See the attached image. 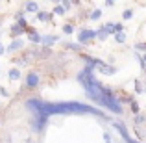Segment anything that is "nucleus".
Listing matches in <instances>:
<instances>
[{
	"mask_svg": "<svg viewBox=\"0 0 146 143\" xmlns=\"http://www.w3.org/2000/svg\"><path fill=\"white\" fill-rule=\"evenodd\" d=\"M93 73H94V65L89 63L78 75V80L82 82V86H83V89H85L87 97H89L91 100H94L96 104H100V106L115 111V113H122V106L118 104V99L113 95V91H111L109 87H104L102 84L94 78Z\"/></svg>",
	"mask_w": 146,
	"mask_h": 143,
	"instance_id": "f257e3e1",
	"label": "nucleus"
},
{
	"mask_svg": "<svg viewBox=\"0 0 146 143\" xmlns=\"http://www.w3.org/2000/svg\"><path fill=\"white\" fill-rule=\"evenodd\" d=\"M41 111L44 117H50V115H98V117H106L102 110L82 102H44L43 100Z\"/></svg>",
	"mask_w": 146,
	"mask_h": 143,
	"instance_id": "f03ea898",
	"label": "nucleus"
},
{
	"mask_svg": "<svg viewBox=\"0 0 146 143\" xmlns=\"http://www.w3.org/2000/svg\"><path fill=\"white\" fill-rule=\"evenodd\" d=\"M94 37H96V32H94V30H82V32L78 34V41L82 45H87V43H91V41L94 39Z\"/></svg>",
	"mask_w": 146,
	"mask_h": 143,
	"instance_id": "7ed1b4c3",
	"label": "nucleus"
},
{
	"mask_svg": "<svg viewBox=\"0 0 146 143\" xmlns=\"http://www.w3.org/2000/svg\"><path fill=\"white\" fill-rule=\"evenodd\" d=\"M113 126L118 130V134H120V136L124 138V141H126V143H139V141H135V140H133V138L128 134V130H126V126L122 125V123H118V121H113Z\"/></svg>",
	"mask_w": 146,
	"mask_h": 143,
	"instance_id": "20e7f679",
	"label": "nucleus"
},
{
	"mask_svg": "<svg viewBox=\"0 0 146 143\" xmlns=\"http://www.w3.org/2000/svg\"><path fill=\"white\" fill-rule=\"evenodd\" d=\"M26 86H28L30 89L39 86V75H37L35 71H30L28 75H26Z\"/></svg>",
	"mask_w": 146,
	"mask_h": 143,
	"instance_id": "39448f33",
	"label": "nucleus"
},
{
	"mask_svg": "<svg viewBox=\"0 0 146 143\" xmlns=\"http://www.w3.org/2000/svg\"><path fill=\"white\" fill-rule=\"evenodd\" d=\"M98 67H100L98 71L102 73V75H107V76H111V75H115V73H117V69H115V67H111V65H106L104 61L98 65Z\"/></svg>",
	"mask_w": 146,
	"mask_h": 143,
	"instance_id": "423d86ee",
	"label": "nucleus"
},
{
	"mask_svg": "<svg viewBox=\"0 0 146 143\" xmlns=\"http://www.w3.org/2000/svg\"><path fill=\"white\" fill-rule=\"evenodd\" d=\"M24 11H28V13H37V11H39V6H37L35 0H28L26 6H24Z\"/></svg>",
	"mask_w": 146,
	"mask_h": 143,
	"instance_id": "0eeeda50",
	"label": "nucleus"
},
{
	"mask_svg": "<svg viewBox=\"0 0 146 143\" xmlns=\"http://www.w3.org/2000/svg\"><path fill=\"white\" fill-rule=\"evenodd\" d=\"M41 41H43L46 47H50V45L57 43V41H59V37H57V36H44V37H41Z\"/></svg>",
	"mask_w": 146,
	"mask_h": 143,
	"instance_id": "6e6552de",
	"label": "nucleus"
},
{
	"mask_svg": "<svg viewBox=\"0 0 146 143\" xmlns=\"http://www.w3.org/2000/svg\"><path fill=\"white\" fill-rule=\"evenodd\" d=\"M19 48H22V41L13 39V41H11V45L7 47V52H15V50H19Z\"/></svg>",
	"mask_w": 146,
	"mask_h": 143,
	"instance_id": "1a4fd4ad",
	"label": "nucleus"
},
{
	"mask_svg": "<svg viewBox=\"0 0 146 143\" xmlns=\"http://www.w3.org/2000/svg\"><path fill=\"white\" fill-rule=\"evenodd\" d=\"M7 76H9L11 82H15V80L21 78V71H19V69H9V75H7Z\"/></svg>",
	"mask_w": 146,
	"mask_h": 143,
	"instance_id": "9d476101",
	"label": "nucleus"
},
{
	"mask_svg": "<svg viewBox=\"0 0 146 143\" xmlns=\"http://www.w3.org/2000/svg\"><path fill=\"white\" fill-rule=\"evenodd\" d=\"M22 32H24V28H22V26L19 24V22H17V24L13 26V28H11V36H21Z\"/></svg>",
	"mask_w": 146,
	"mask_h": 143,
	"instance_id": "9b49d317",
	"label": "nucleus"
},
{
	"mask_svg": "<svg viewBox=\"0 0 146 143\" xmlns=\"http://www.w3.org/2000/svg\"><path fill=\"white\" fill-rule=\"evenodd\" d=\"M37 19H39V21H50L52 15L46 13V11H37Z\"/></svg>",
	"mask_w": 146,
	"mask_h": 143,
	"instance_id": "f8f14e48",
	"label": "nucleus"
},
{
	"mask_svg": "<svg viewBox=\"0 0 146 143\" xmlns=\"http://www.w3.org/2000/svg\"><path fill=\"white\" fill-rule=\"evenodd\" d=\"M107 36H109V34H107V30H106V28H104V26H102V28H100V30H98V32H96V37H98V39H100V41H104V39H106V37H107Z\"/></svg>",
	"mask_w": 146,
	"mask_h": 143,
	"instance_id": "ddd939ff",
	"label": "nucleus"
},
{
	"mask_svg": "<svg viewBox=\"0 0 146 143\" xmlns=\"http://www.w3.org/2000/svg\"><path fill=\"white\" fill-rule=\"evenodd\" d=\"M54 13H56V15H65V13H67V9L63 7V4H57V6L54 7Z\"/></svg>",
	"mask_w": 146,
	"mask_h": 143,
	"instance_id": "4468645a",
	"label": "nucleus"
},
{
	"mask_svg": "<svg viewBox=\"0 0 146 143\" xmlns=\"http://www.w3.org/2000/svg\"><path fill=\"white\" fill-rule=\"evenodd\" d=\"M115 41H117V43H124L126 41V34L124 32H117L115 34Z\"/></svg>",
	"mask_w": 146,
	"mask_h": 143,
	"instance_id": "2eb2a0df",
	"label": "nucleus"
},
{
	"mask_svg": "<svg viewBox=\"0 0 146 143\" xmlns=\"http://www.w3.org/2000/svg\"><path fill=\"white\" fill-rule=\"evenodd\" d=\"M30 41H32V43H39V41H41V36L37 32H30Z\"/></svg>",
	"mask_w": 146,
	"mask_h": 143,
	"instance_id": "dca6fc26",
	"label": "nucleus"
},
{
	"mask_svg": "<svg viewBox=\"0 0 146 143\" xmlns=\"http://www.w3.org/2000/svg\"><path fill=\"white\" fill-rule=\"evenodd\" d=\"M89 17H91V21H98V19L102 17V9H94L93 13L89 15Z\"/></svg>",
	"mask_w": 146,
	"mask_h": 143,
	"instance_id": "f3484780",
	"label": "nucleus"
},
{
	"mask_svg": "<svg viewBox=\"0 0 146 143\" xmlns=\"http://www.w3.org/2000/svg\"><path fill=\"white\" fill-rule=\"evenodd\" d=\"M122 17H124L126 21H128V19H131V17H133V9H126L124 13H122Z\"/></svg>",
	"mask_w": 146,
	"mask_h": 143,
	"instance_id": "a211bd4d",
	"label": "nucleus"
},
{
	"mask_svg": "<svg viewBox=\"0 0 146 143\" xmlns=\"http://www.w3.org/2000/svg\"><path fill=\"white\" fill-rule=\"evenodd\" d=\"M63 32L65 34H72V32H74V26H72V24H65L63 26Z\"/></svg>",
	"mask_w": 146,
	"mask_h": 143,
	"instance_id": "6ab92c4d",
	"label": "nucleus"
},
{
	"mask_svg": "<svg viewBox=\"0 0 146 143\" xmlns=\"http://www.w3.org/2000/svg\"><path fill=\"white\" fill-rule=\"evenodd\" d=\"M61 4H63L65 9H70V7H72V2H70V0H61Z\"/></svg>",
	"mask_w": 146,
	"mask_h": 143,
	"instance_id": "aec40b11",
	"label": "nucleus"
},
{
	"mask_svg": "<svg viewBox=\"0 0 146 143\" xmlns=\"http://www.w3.org/2000/svg\"><path fill=\"white\" fill-rule=\"evenodd\" d=\"M67 47H68V48H72V50H82V45H74V43H67Z\"/></svg>",
	"mask_w": 146,
	"mask_h": 143,
	"instance_id": "412c9836",
	"label": "nucleus"
},
{
	"mask_svg": "<svg viewBox=\"0 0 146 143\" xmlns=\"http://www.w3.org/2000/svg\"><path fill=\"white\" fill-rule=\"evenodd\" d=\"M135 84H137V86H135V89H137V93H143V91H144V87H143V86H141V82H139V80H137V82H135Z\"/></svg>",
	"mask_w": 146,
	"mask_h": 143,
	"instance_id": "4be33fe9",
	"label": "nucleus"
},
{
	"mask_svg": "<svg viewBox=\"0 0 146 143\" xmlns=\"http://www.w3.org/2000/svg\"><path fill=\"white\" fill-rule=\"evenodd\" d=\"M135 48H137V50H146V43H137Z\"/></svg>",
	"mask_w": 146,
	"mask_h": 143,
	"instance_id": "5701e85b",
	"label": "nucleus"
},
{
	"mask_svg": "<svg viewBox=\"0 0 146 143\" xmlns=\"http://www.w3.org/2000/svg\"><path fill=\"white\" fill-rule=\"evenodd\" d=\"M131 110H133V113H139V106H137V102H131Z\"/></svg>",
	"mask_w": 146,
	"mask_h": 143,
	"instance_id": "b1692460",
	"label": "nucleus"
},
{
	"mask_svg": "<svg viewBox=\"0 0 146 143\" xmlns=\"http://www.w3.org/2000/svg\"><path fill=\"white\" fill-rule=\"evenodd\" d=\"M104 141H106V143H111V136L107 132H104Z\"/></svg>",
	"mask_w": 146,
	"mask_h": 143,
	"instance_id": "393cba45",
	"label": "nucleus"
},
{
	"mask_svg": "<svg viewBox=\"0 0 146 143\" xmlns=\"http://www.w3.org/2000/svg\"><path fill=\"white\" fill-rule=\"evenodd\" d=\"M0 93H2L4 97H7V95H9V93H7V89H4V87H2V89H0Z\"/></svg>",
	"mask_w": 146,
	"mask_h": 143,
	"instance_id": "a878e982",
	"label": "nucleus"
},
{
	"mask_svg": "<svg viewBox=\"0 0 146 143\" xmlns=\"http://www.w3.org/2000/svg\"><path fill=\"white\" fill-rule=\"evenodd\" d=\"M72 2V6H80V0H70Z\"/></svg>",
	"mask_w": 146,
	"mask_h": 143,
	"instance_id": "bb28decb",
	"label": "nucleus"
},
{
	"mask_svg": "<svg viewBox=\"0 0 146 143\" xmlns=\"http://www.w3.org/2000/svg\"><path fill=\"white\" fill-rule=\"evenodd\" d=\"M2 52H4V47H2V43H0V56H2Z\"/></svg>",
	"mask_w": 146,
	"mask_h": 143,
	"instance_id": "cd10ccee",
	"label": "nucleus"
},
{
	"mask_svg": "<svg viewBox=\"0 0 146 143\" xmlns=\"http://www.w3.org/2000/svg\"><path fill=\"white\" fill-rule=\"evenodd\" d=\"M52 2H61V0H52Z\"/></svg>",
	"mask_w": 146,
	"mask_h": 143,
	"instance_id": "c85d7f7f",
	"label": "nucleus"
},
{
	"mask_svg": "<svg viewBox=\"0 0 146 143\" xmlns=\"http://www.w3.org/2000/svg\"><path fill=\"white\" fill-rule=\"evenodd\" d=\"M113 2H115V0H113Z\"/></svg>",
	"mask_w": 146,
	"mask_h": 143,
	"instance_id": "c756f323",
	"label": "nucleus"
}]
</instances>
